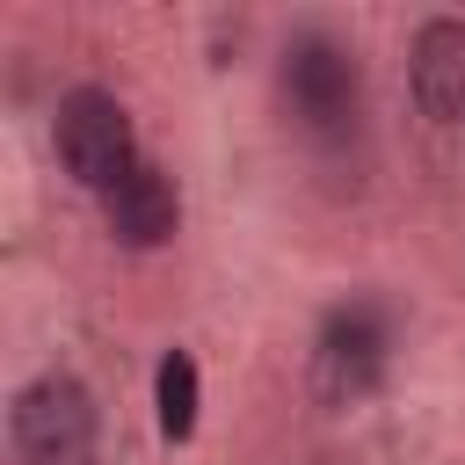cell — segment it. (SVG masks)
<instances>
[{"instance_id":"1","label":"cell","mask_w":465,"mask_h":465,"mask_svg":"<svg viewBox=\"0 0 465 465\" xmlns=\"http://www.w3.org/2000/svg\"><path fill=\"white\" fill-rule=\"evenodd\" d=\"M276 94L283 109L298 116V131L312 138H341L356 131L363 116V73H356V51L334 36V29H298L276 58Z\"/></svg>"},{"instance_id":"2","label":"cell","mask_w":465,"mask_h":465,"mask_svg":"<svg viewBox=\"0 0 465 465\" xmlns=\"http://www.w3.org/2000/svg\"><path fill=\"white\" fill-rule=\"evenodd\" d=\"M94 436H102V414H94V392L73 371L29 378L7 407L15 465H94Z\"/></svg>"},{"instance_id":"3","label":"cell","mask_w":465,"mask_h":465,"mask_svg":"<svg viewBox=\"0 0 465 465\" xmlns=\"http://www.w3.org/2000/svg\"><path fill=\"white\" fill-rule=\"evenodd\" d=\"M51 145H58V167L109 196L131 167H138V131H131V109L109 94V87H73L58 94V116H51Z\"/></svg>"},{"instance_id":"4","label":"cell","mask_w":465,"mask_h":465,"mask_svg":"<svg viewBox=\"0 0 465 465\" xmlns=\"http://www.w3.org/2000/svg\"><path fill=\"white\" fill-rule=\"evenodd\" d=\"M407 80L429 124H465V22L429 15L407 44Z\"/></svg>"},{"instance_id":"6","label":"cell","mask_w":465,"mask_h":465,"mask_svg":"<svg viewBox=\"0 0 465 465\" xmlns=\"http://www.w3.org/2000/svg\"><path fill=\"white\" fill-rule=\"evenodd\" d=\"M102 225H109L116 247H167L174 225H182V196H174V182H167L153 160H138V167L102 196Z\"/></svg>"},{"instance_id":"7","label":"cell","mask_w":465,"mask_h":465,"mask_svg":"<svg viewBox=\"0 0 465 465\" xmlns=\"http://www.w3.org/2000/svg\"><path fill=\"white\" fill-rule=\"evenodd\" d=\"M160 436L167 443L196 436V356L189 349H167L160 356Z\"/></svg>"},{"instance_id":"5","label":"cell","mask_w":465,"mask_h":465,"mask_svg":"<svg viewBox=\"0 0 465 465\" xmlns=\"http://www.w3.org/2000/svg\"><path fill=\"white\" fill-rule=\"evenodd\" d=\"M378 363H385V334L371 327V312H341L312 349V392L327 407H356L378 385Z\"/></svg>"}]
</instances>
